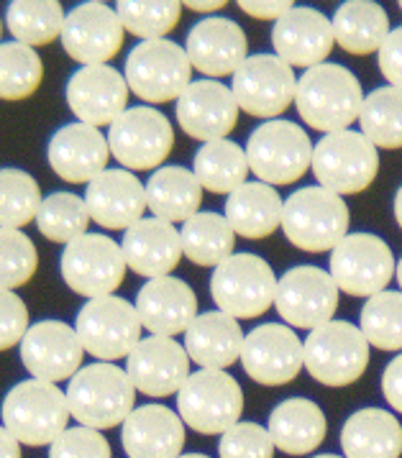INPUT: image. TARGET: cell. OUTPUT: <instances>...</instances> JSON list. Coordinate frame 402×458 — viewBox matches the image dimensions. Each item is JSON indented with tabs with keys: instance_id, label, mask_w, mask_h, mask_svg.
Here are the masks:
<instances>
[{
	"instance_id": "obj_44",
	"label": "cell",
	"mask_w": 402,
	"mask_h": 458,
	"mask_svg": "<svg viewBox=\"0 0 402 458\" xmlns=\"http://www.w3.org/2000/svg\"><path fill=\"white\" fill-rule=\"evenodd\" d=\"M359 328L369 346L380 351H402V293L374 294L362 308Z\"/></svg>"
},
{
	"instance_id": "obj_40",
	"label": "cell",
	"mask_w": 402,
	"mask_h": 458,
	"mask_svg": "<svg viewBox=\"0 0 402 458\" xmlns=\"http://www.w3.org/2000/svg\"><path fill=\"white\" fill-rule=\"evenodd\" d=\"M92 223L85 198L74 192H52L47 195L37 216L38 233L52 243L70 246L73 241L82 239Z\"/></svg>"
},
{
	"instance_id": "obj_9",
	"label": "cell",
	"mask_w": 402,
	"mask_h": 458,
	"mask_svg": "<svg viewBox=\"0 0 402 458\" xmlns=\"http://www.w3.org/2000/svg\"><path fill=\"white\" fill-rule=\"evenodd\" d=\"M77 338L82 349L98 361L113 364L118 359H128L131 351L141 344V320L136 305L118 294L88 300L74 320Z\"/></svg>"
},
{
	"instance_id": "obj_59",
	"label": "cell",
	"mask_w": 402,
	"mask_h": 458,
	"mask_svg": "<svg viewBox=\"0 0 402 458\" xmlns=\"http://www.w3.org/2000/svg\"><path fill=\"white\" fill-rule=\"evenodd\" d=\"M400 11H402V3H400Z\"/></svg>"
},
{
	"instance_id": "obj_15",
	"label": "cell",
	"mask_w": 402,
	"mask_h": 458,
	"mask_svg": "<svg viewBox=\"0 0 402 458\" xmlns=\"http://www.w3.org/2000/svg\"><path fill=\"white\" fill-rule=\"evenodd\" d=\"M231 92L238 108L252 118L277 121L295 103L297 77L277 55H252L234 74Z\"/></svg>"
},
{
	"instance_id": "obj_29",
	"label": "cell",
	"mask_w": 402,
	"mask_h": 458,
	"mask_svg": "<svg viewBox=\"0 0 402 458\" xmlns=\"http://www.w3.org/2000/svg\"><path fill=\"white\" fill-rule=\"evenodd\" d=\"M183 418L165 404L136 407L121 428L128 458H180L184 448Z\"/></svg>"
},
{
	"instance_id": "obj_12",
	"label": "cell",
	"mask_w": 402,
	"mask_h": 458,
	"mask_svg": "<svg viewBox=\"0 0 402 458\" xmlns=\"http://www.w3.org/2000/svg\"><path fill=\"white\" fill-rule=\"evenodd\" d=\"M110 157L128 172L162 169L172 148L175 129L162 110L151 106L128 108L108 129Z\"/></svg>"
},
{
	"instance_id": "obj_33",
	"label": "cell",
	"mask_w": 402,
	"mask_h": 458,
	"mask_svg": "<svg viewBox=\"0 0 402 458\" xmlns=\"http://www.w3.org/2000/svg\"><path fill=\"white\" fill-rule=\"evenodd\" d=\"M285 200L275 187L264 182H246L226 200V220L236 231V236L259 241L272 236L282 228Z\"/></svg>"
},
{
	"instance_id": "obj_14",
	"label": "cell",
	"mask_w": 402,
	"mask_h": 458,
	"mask_svg": "<svg viewBox=\"0 0 402 458\" xmlns=\"http://www.w3.org/2000/svg\"><path fill=\"white\" fill-rule=\"evenodd\" d=\"M329 264V275L341 293L366 300L384 293L398 272L389 246L374 233H348L330 251Z\"/></svg>"
},
{
	"instance_id": "obj_35",
	"label": "cell",
	"mask_w": 402,
	"mask_h": 458,
	"mask_svg": "<svg viewBox=\"0 0 402 458\" xmlns=\"http://www.w3.org/2000/svg\"><path fill=\"white\" fill-rule=\"evenodd\" d=\"M392 34L389 16L380 3L372 0H348L341 3L333 16L336 44L354 56L380 55L387 37Z\"/></svg>"
},
{
	"instance_id": "obj_25",
	"label": "cell",
	"mask_w": 402,
	"mask_h": 458,
	"mask_svg": "<svg viewBox=\"0 0 402 458\" xmlns=\"http://www.w3.org/2000/svg\"><path fill=\"white\" fill-rule=\"evenodd\" d=\"M333 44H336L333 21L308 5H295L272 29L275 55L282 62H287L293 70L295 67L312 70L318 64H326V59L333 52Z\"/></svg>"
},
{
	"instance_id": "obj_16",
	"label": "cell",
	"mask_w": 402,
	"mask_h": 458,
	"mask_svg": "<svg viewBox=\"0 0 402 458\" xmlns=\"http://www.w3.org/2000/svg\"><path fill=\"white\" fill-rule=\"evenodd\" d=\"M241 367L256 385H290L305 369V344L290 326L282 323L256 326L244 341Z\"/></svg>"
},
{
	"instance_id": "obj_17",
	"label": "cell",
	"mask_w": 402,
	"mask_h": 458,
	"mask_svg": "<svg viewBox=\"0 0 402 458\" xmlns=\"http://www.w3.org/2000/svg\"><path fill=\"white\" fill-rule=\"evenodd\" d=\"M338 287L321 267H295L279 276L275 308L279 318L300 330H315L338 310Z\"/></svg>"
},
{
	"instance_id": "obj_55",
	"label": "cell",
	"mask_w": 402,
	"mask_h": 458,
	"mask_svg": "<svg viewBox=\"0 0 402 458\" xmlns=\"http://www.w3.org/2000/svg\"><path fill=\"white\" fill-rule=\"evenodd\" d=\"M395 276H398V284H400V293H402V259L398 261V272H395Z\"/></svg>"
},
{
	"instance_id": "obj_22",
	"label": "cell",
	"mask_w": 402,
	"mask_h": 458,
	"mask_svg": "<svg viewBox=\"0 0 402 458\" xmlns=\"http://www.w3.org/2000/svg\"><path fill=\"white\" fill-rule=\"evenodd\" d=\"M126 374L147 397L177 394L190 379V356L175 338L147 335L126 359Z\"/></svg>"
},
{
	"instance_id": "obj_3",
	"label": "cell",
	"mask_w": 402,
	"mask_h": 458,
	"mask_svg": "<svg viewBox=\"0 0 402 458\" xmlns=\"http://www.w3.org/2000/svg\"><path fill=\"white\" fill-rule=\"evenodd\" d=\"M67 403L73 418L82 428L110 430L128 420L136 410V386L126 369L95 361L82 367L67 385Z\"/></svg>"
},
{
	"instance_id": "obj_28",
	"label": "cell",
	"mask_w": 402,
	"mask_h": 458,
	"mask_svg": "<svg viewBox=\"0 0 402 458\" xmlns=\"http://www.w3.org/2000/svg\"><path fill=\"white\" fill-rule=\"evenodd\" d=\"M121 249H124L128 269L139 276H147V282L172 276L184 257L180 231L172 223L154 218V216L131 225L124 233Z\"/></svg>"
},
{
	"instance_id": "obj_47",
	"label": "cell",
	"mask_w": 402,
	"mask_h": 458,
	"mask_svg": "<svg viewBox=\"0 0 402 458\" xmlns=\"http://www.w3.org/2000/svg\"><path fill=\"white\" fill-rule=\"evenodd\" d=\"M49 458H113L108 438L92 428H67L49 445Z\"/></svg>"
},
{
	"instance_id": "obj_13",
	"label": "cell",
	"mask_w": 402,
	"mask_h": 458,
	"mask_svg": "<svg viewBox=\"0 0 402 458\" xmlns=\"http://www.w3.org/2000/svg\"><path fill=\"white\" fill-rule=\"evenodd\" d=\"M126 257L121 243L103 233H85L82 239L64 246L59 259V272L73 293L88 300L110 297L124 284Z\"/></svg>"
},
{
	"instance_id": "obj_6",
	"label": "cell",
	"mask_w": 402,
	"mask_h": 458,
	"mask_svg": "<svg viewBox=\"0 0 402 458\" xmlns=\"http://www.w3.org/2000/svg\"><path fill=\"white\" fill-rule=\"evenodd\" d=\"M312 174L333 195H359L380 174V148L362 131L326 133L312 148Z\"/></svg>"
},
{
	"instance_id": "obj_37",
	"label": "cell",
	"mask_w": 402,
	"mask_h": 458,
	"mask_svg": "<svg viewBox=\"0 0 402 458\" xmlns=\"http://www.w3.org/2000/svg\"><path fill=\"white\" fill-rule=\"evenodd\" d=\"M183 254L195 267H220L234 257L236 231L220 213H198L180 228Z\"/></svg>"
},
{
	"instance_id": "obj_26",
	"label": "cell",
	"mask_w": 402,
	"mask_h": 458,
	"mask_svg": "<svg viewBox=\"0 0 402 458\" xmlns=\"http://www.w3.org/2000/svg\"><path fill=\"white\" fill-rule=\"evenodd\" d=\"M108 136L85 123H67L49 139L47 162L59 180L70 184H88L108 169Z\"/></svg>"
},
{
	"instance_id": "obj_57",
	"label": "cell",
	"mask_w": 402,
	"mask_h": 458,
	"mask_svg": "<svg viewBox=\"0 0 402 458\" xmlns=\"http://www.w3.org/2000/svg\"><path fill=\"white\" fill-rule=\"evenodd\" d=\"M312 458H344V456H333V454H321V456H312Z\"/></svg>"
},
{
	"instance_id": "obj_8",
	"label": "cell",
	"mask_w": 402,
	"mask_h": 458,
	"mask_svg": "<svg viewBox=\"0 0 402 458\" xmlns=\"http://www.w3.org/2000/svg\"><path fill=\"white\" fill-rule=\"evenodd\" d=\"M305 344V371L318 385L341 386L354 385L364 377L369 367V341L362 328L348 320H330L326 326L308 333Z\"/></svg>"
},
{
	"instance_id": "obj_41",
	"label": "cell",
	"mask_w": 402,
	"mask_h": 458,
	"mask_svg": "<svg viewBox=\"0 0 402 458\" xmlns=\"http://www.w3.org/2000/svg\"><path fill=\"white\" fill-rule=\"evenodd\" d=\"M44 62L37 49L19 41L0 44V100L19 103L31 98L41 88Z\"/></svg>"
},
{
	"instance_id": "obj_34",
	"label": "cell",
	"mask_w": 402,
	"mask_h": 458,
	"mask_svg": "<svg viewBox=\"0 0 402 458\" xmlns=\"http://www.w3.org/2000/svg\"><path fill=\"white\" fill-rule=\"evenodd\" d=\"M202 184L195 172L184 166H162L147 182V208L154 218L167 223H187L201 213Z\"/></svg>"
},
{
	"instance_id": "obj_1",
	"label": "cell",
	"mask_w": 402,
	"mask_h": 458,
	"mask_svg": "<svg viewBox=\"0 0 402 458\" xmlns=\"http://www.w3.org/2000/svg\"><path fill=\"white\" fill-rule=\"evenodd\" d=\"M295 106L300 118L321 133L348 131L364 106V92L356 74L341 64H318L297 77Z\"/></svg>"
},
{
	"instance_id": "obj_52",
	"label": "cell",
	"mask_w": 402,
	"mask_h": 458,
	"mask_svg": "<svg viewBox=\"0 0 402 458\" xmlns=\"http://www.w3.org/2000/svg\"><path fill=\"white\" fill-rule=\"evenodd\" d=\"M0 458H21V443L0 425Z\"/></svg>"
},
{
	"instance_id": "obj_58",
	"label": "cell",
	"mask_w": 402,
	"mask_h": 458,
	"mask_svg": "<svg viewBox=\"0 0 402 458\" xmlns=\"http://www.w3.org/2000/svg\"><path fill=\"white\" fill-rule=\"evenodd\" d=\"M0 38H3V19H0ZM3 44V41H0Z\"/></svg>"
},
{
	"instance_id": "obj_48",
	"label": "cell",
	"mask_w": 402,
	"mask_h": 458,
	"mask_svg": "<svg viewBox=\"0 0 402 458\" xmlns=\"http://www.w3.org/2000/svg\"><path fill=\"white\" fill-rule=\"evenodd\" d=\"M29 328H31V318L26 302L16 293L0 290V351L21 346Z\"/></svg>"
},
{
	"instance_id": "obj_36",
	"label": "cell",
	"mask_w": 402,
	"mask_h": 458,
	"mask_svg": "<svg viewBox=\"0 0 402 458\" xmlns=\"http://www.w3.org/2000/svg\"><path fill=\"white\" fill-rule=\"evenodd\" d=\"M192 172L202 184V190L213 195H231L241 184H246L252 169L246 159V148L238 147L236 141L218 139L198 148Z\"/></svg>"
},
{
	"instance_id": "obj_49",
	"label": "cell",
	"mask_w": 402,
	"mask_h": 458,
	"mask_svg": "<svg viewBox=\"0 0 402 458\" xmlns=\"http://www.w3.org/2000/svg\"><path fill=\"white\" fill-rule=\"evenodd\" d=\"M377 62H380V72L389 82V88H400L402 90V26H398L384 47L377 55Z\"/></svg>"
},
{
	"instance_id": "obj_51",
	"label": "cell",
	"mask_w": 402,
	"mask_h": 458,
	"mask_svg": "<svg viewBox=\"0 0 402 458\" xmlns=\"http://www.w3.org/2000/svg\"><path fill=\"white\" fill-rule=\"evenodd\" d=\"M382 394L389 407L402 415V353L395 356L382 374Z\"/></svg>"
},
{
	"instance_id": "obj_5",
	"label": "cell",
	"mask_w": 402,
	"mask_h": 458,
	"mask_svg": "<svg viewBox=\"0 0 402 458\" xmlns=\"http://www.w3.org/2000/svg\"><path fill=\"white\" fill-rule=\"evenodd\" d=\"M124 77L128 90L147 106L177 103L192 85V64L183 47L169 38L139 41L128 52Z\"/></svg>"
},
{
	"instance_id": "obj_24",
	"label": "cell",
	"mask_w": 402,
	"mask_h": 458,
	"mask_svg": "<svg viewBox=\"0 0 402 458\" xmlns=\"http://www.w3.org/2000/svg\"><path fill=\"white\" fill-rule=\"evenodd\" d=\"M85 205L95 225L126 233L147 213V184L128 169H106L88 184Z\"/></svg>"
},
{
	"instance_id": "obj_45",
	"label": "cell",
	"mask_w": 402,
	"mask_h": 458,
	"mask_svg": "<svg viewBox=\"0 0 402 458\" xmlns=\"http://www.w3.org/2000/svg\"><path fill=\"white\" fill-rule=\"evenodd\" d=\"M38 269V251L23 231L0 228V290L16 293L26 287Z\"/></svg>"
},
{
	"instance_id": "obj_21",
	"label": "cell",
	"mask_w": 402,
	"mask_h": 458,
	"mask_svg": "<svg viewBox=\"0 0 402 458\" xmlns=\"http://www.w3.org/2000/svg\"><path fill=\"white\" fill-rule=\"evenodd\" d=\"M177 123L180 129L202 144L228 139V133L236 129L238 108L231 88H226L218 80H195L183 98L177 100Z\"/></svg>"
},
{
	"instance_id": "obj_46",
	"label": "cell",
	"mask_w": 402,
	"mask_h": 458,
	"mask_svg": "<svg viewBox=\"0 0 402 458\" xmlns=\"http://www.w3.org/2000/svg\"><path fill=\"white\" fill-rule=\"evenodd\" d=\"M275 440L259 422H236L220 436V458H275Z\"/></svg>"
},
{
	"instance_id": "obj_20",
	"label": "cell",
	"mask_w": 402,
	"mask_h": 458,
	"mask_svg": "<svg viewBox=\"0 0 402 458\" xmlns=\"http://www.w3.org/2000/svg\"><path fill=\"white\" fill-rule=\"evenodd\" d=\"M128 82L124 74L110 64L80 67L67 82V106L77 118L92 129L113 126L128 110Z\"/></svg>"
},
{
	"instance_id": "obj_10",
	"label": "cell",
	"mask_w": 402,
	"mask_h": 458,
	"mask_svg": "<svg viewBox=\"0 0 402 458\" xmlns=\"http://www.w3.org/2000/svg\"><path fill=\"white\" fill-rule=\"evenodd\" d=\"M275 269L256 254H234L216 267L210 279V297L220 312L252 320L275 305L277 300Z\"/></svg>"
},
{
	"instance_id": "obj_27",
	"label": "cell",
	"mask_w": 402,
	"mask_h": 458,
	"mask_svg": "<svg viewBox=\"0 0 402 458\" xmlns=\"http://www.w3.org/2000/svg\"><path fill=\"white\" fill-rule=\"evenodd\" d=\"M136 312L149 335L175 338L195 323L198 312V294L177 276L149 279L136 294Z\"/></svg>"
},
{
	"instance_id": "obj_30",
	"label": "cell",
	"mask_w": 402,
	"mask_h": 458,
	"mask_svg": "<svg viewBox=\"0 0 402 458\" xmlns=\"http://www.w3.org/2000/svg\"><path fill=\"white\" fill-rule=\"evenodd\" d=\"M244 341L246 335L236 318L220 310H208L201 312L187 328L183 346L192 364L205 371H226L241 361Z\"/></svg>"
},
{
	"instance_id": "obj_31",
	"label": "cell",
	"mask_w": 402,
	"mask_h": 458,
	"mask_svg": "<svg viewBox=\"0 0 402 458\" xmlns=\"http://www.w3.org/2000/svg\"><path fill=\"white\" fill-rule=\"evenodd\" d=\"M269 436L287 456H308L326 440L329 422L318 404L305 397H290L269 412Z\"/></svg>"
},
{
	"instance_id": "obj_56",
	"label": "cell",
	"mask_w": 402,
	"mask_h": 458,
	"mask_svg": "<svg viewBox=\"0 0 402 458\" xmlns=\"http://www.w3.org/2000/svg\"><path fill=\"white\" fill-rule=\"evenodd\" d=\"M180 458H210V456H202V454H183Z\"/></svg>"
},
{
	"instance_id": "obj_32",
	"label": "cell",
	"mask_w": 402,
	"mask_h": 458,
	"mask_svg": "<svg viewBox=\"0 0 402 458\" xmlns=\"http://www.w3.org/2000/svg\"><path fill=\"white\" fill-rule=\"evenodd\" d=\"M341 448L344 458H400V420L382 407H362L344 422Z\"/></svg>"
},
{
	"instance_id": "obj_50",
	"label": "cell",
	"mask_w": 402,
	"mask_h": 458,
	"mask_svg": "<svg viewBox=\"0 0 402 458\" xmlns=\"http://www.w3.org/2000/svg\"><path fill=\"white\" fill-rule=\"evenodd\" d=\"M238 8L246 13V16H252L256 21H279L282 16H287L290 11L295 8L293 0H244V3H238Z\"/></svg>"
},
{
	"instance_id": "obj_2",
	"label": "cell",
	"mask_w": 402,
	"mask_h": 458,
	"mask_svg": "<svg viewBox=\"0 0 402 458\" xmlns=\"http://www.w3.org/2000/svg\"><path fill=\"white\" fill-rule=\"evenodd\" d=\"M3 428L29 448L52 445L70 425V403L67 392L52 382L23 379L8 389L0 404Z\"/></svg>"
},
{
	"instance_id": "obj_39",
	"label": "cell",
	"mask_w": 402,
	"mask_h": 458,
	"mask_svg": "<svg viewBox=\"0 0 402 458\" xmlns=\"http://www.w3.org/2000/svg\"><path fill=\"white\" fill-rule=\"evenodd\" d=\"M359 126L366 139L377 148H402V90L377 88L364 95L359 113Z\"/></svg>"
},
{
	"instance_id": "obj_18",
	"label": "cell",
	"mask_w": 402,
	"mask_h": 458,
	"mask_svg": "<svg viewBox=\"0 0 402 458\" xmlns=\"http://www.w3.org/2000/svg\"><path fill=\"white\" fill-rule=\"evenodd\" d=\"M126 29L115 13V5L108 3H80L67 13L62 29V47L70 59L82 67L108 64L124 47Z\"/></svg>"
},
{
	"instance_id": "obj_23",
	"label": "cell",
	"mask_w": 402,
	"mask_h": 458,
	"mask_svg": "<svg viewBox=\"0 0 402 458\" xmlns=\"http://www.w3.org/2000/svg\"><path fill=\"white\" fill-rule=\"evenodd\" d=\"M184 52L192 70L208 80H218L228 74L234 77L241 70V64L249 59V41L236 21L208 16L190 29Z\"/></svg>"
},
{
	"instance_id": "obj_19",
	"label": "cell",
	"mask_w": 402,
	"mask_h": 458,
	"mask_svg": "<svg viewBox=\"0 0 402 458\" xmlns=\"http://www.w3.org/2000/svg\"><path fill=\"white\" fill-rule=\"evenodd\" d=\"M21 361L31 379L41 382H70L82 369L85 349L77 338L74 326L62 320H38L21 341Z\"/></svg>"
},
{
	"instance_id": "obj_7",
	"label": "cell",
	"mask_w": 402,
	"mask_h": 458,
	"mask_svg": "<svg viewBox=\"0 0 402 458\" xmlns=\"http://www.w3.org/2000/svg\"><path fill=\"white\" fill-rule=\"evenodd\" d=\"M312 141L293 121H264L246 141L249 169L259 182L282 187L303 180L312 166Z\"/></svg>"
},
{
	"instance_id": "obj_43",
	"label": "cell",
	"mask_w": 402,
	"mask_h": 458,
	"mask_svg": "<svg viewBox=\"0 0 402 458\" xmlns=\"http://www.w3.org/2000/svg\"><path fill=\"white\" fill-rule=\"evenodd\" d=\"M183 3L175 0H121L115 13L131 37L157 41L169 37L183 19Z\"/></svg>"
},
{
	"instance_id": "obj_54",
	"label": "cell",
	"mask_w": 402,
	"mask_h": 458,
	"mask_svg": "<svg viewBox=\"0 0 402 458\" xmlns=\"http://www.w3.org/2000/svg\"><path fill=\"white\" fill-rule=\"evenodd\" d=\"M392 210H395V220H398V225L402 228V187L395 192V205H392Z\"/></svg>"
},
{
	"instance_id": "obj_4",
	"label": "cell",
	"mask_w": 402,
	"mask_h": 458,
	"mask_svg": "<svg viewBox=\"0 0 402 458\" xmlns=\"http://www.w3.org/2000/svg\"><path fill=\"white\" fill-rule=\"evenodd\" d=\"M348 205L344 198L315 184L295 190L285 200L282 231L287 241L308 254L333 251L348 236Z\"/></svg>"
},
{
	"instance_id": "obj_53",
	"label": "cell",
	"mask_w": 402,
	"mask_h": 458,
	"mask_svg": "<svg viewBox=\"0 0 402 458\" xmlns=\"http://www.w3.org/2000/svg\"><path fill=\"white\" fill-rule=\"evenodd\" d=\"M228 3H223V0H210V3H195V0H190V3H184V8L187 11H192V13H216V11H223Z\"/></svg>"
},
{
	"instance_id": "obj_38",
	"label": "cell",
	"mask_w": 402,
	"mask_h": 458,
	"mask_svg": "<svg viewBox=\"0 0 402 458\" xmlns=\"http://www.w3.org/2000/svg\"><path fill=\"white\" fill-rule=\"evenodd\" d=\"M67 13L56 0H13L5 8V29L23 47H49L62 38Z\"/></svg>"
},
{
	"instance_id": "obj_42",
	"label": "cell",
	"mask_w": 402,
	"mask_h": 458,
	"mask_svg": "<svg viewBox=\"0 0 402 458\" xmlns=\"http://www.w3.org/2000/svg\"><path fill=\"white\" fill-rule=\"evenodd\" d=\"M41 202V187L29 172L16 166L0 169V228L23 231L29 223H37Z\"/></svg>"
},
{
	"instance_id": "obj_11",
	"label": "cell",
	"mask_w": 402,
	"mask_h": 458,
	"mask_svg": "<svg viewBox=\"0 0 402 458\" xmlns=\"http://www.w3.org/2000/svg\"><path fill=\"white\" fill-rule=\"evenodd\" d=\"M244 412V392L228 371H192L177 392V415L201 436H223Z\"/></svg>"
}]
</instances>
